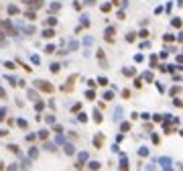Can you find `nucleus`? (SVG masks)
Listing matches in <instances>:
<instances>
[{
  "label": "nucleus",
  "mask_w": 183,
  "mask_h": 171,
  "mask_svg": "<svg viewBox=\"0 0 183 171\" xmlns=\"http://www.w3.org/2000/svg\"><path fill=\"white\" fill-rule=\"evenodd\" d=\"M8 12H10V14H16L18 8H16V6H8Z\"/></svg>",
  "instance_id": "nucleus-7"
},
{
  "label": "nucleus",
  "mask_w": 183,
  "mask_h": 171,
  "mask_svg": "<svg viewBox=\"0 0 183 171\" xmlns=\"http://www.w3.org/2000/svg\"><path fill=\"white\" fill-rule=\"evenodd\" d=\"M2 169H4V165H2V163H0V171H2Z\"/></svg>",
  "instance_id": "nucleus-23"
},
{
  "label": "nucleus",
  "mask_w": 183,
  "mask_h": 171,
  "mask_svg": "<svg viewBox=\"0 0 183 171\" xmlns=\"http://www.w3.org/2000/svg\"><path fill=\"white\" fill-rule=\"evenodd\" d=\"M45 51H47V53H53V51H55V47H53V45H47V49H45Z\"/></svg>",
  "instance_id": "nucleus-18"
},
{
  "label": "nucleus",
  "mask_w": 183,
  "mask_h": 171,
  "mask_svg": "<svg viewBox=\"0 0 183 171\" xmlns=\"http://www.w3.org/2000/svg\"><path fill=\"white\" fill-rule=\"evenodd\" d=\"M45 25H49V27H55V25H57V19H55V17H51V19H47V21H45Z\"/></svg>",
  "instance_id": "nucleus-5"
},
{
  "label": "nucleus",
  "mask_w": 183,
  "mask_h": 171,
  "mask_svg": "<svg viewBox=\"0 0 183 171\" xmlns=\"http://www.w3.org/2000/svg\"><path fill=\"white\" fill-rule=\"evenodd\" d=\"M24 17H26V19H30V21H35V19H37V17H35V12H26Z\"/></svg>",
  "instance_id": "nucleus-8"
},
{
  "label": "nucleus",
  "mask_w": 183,
  "mask_h": 171,
  "mask_svg": "<svg viewBox=\"0 0 183 171\" xmlns=\"http://www.w3.org/2000/svg\"><path fill=\"white\" fill-rule=\"evenodd\" d=\"M35 86H37L39 90H43V92H53V86H51L49 82H43V80H37V82H35Z\"/></svg>",
  "instance_id": "nucleus-1"
},
{
  "label": "nucleus",
  "mask_w": 183,
  "mask_h": 171,
  "mask_svg": "<svg viewBox=\"0 0 183 171\" xmlns=\"http://www.w3.org/2000/svg\"><path fill=\"white\" fill-rule=\"evenodd\" d=\"M94 145H96V147H100V145H102V136H98V138H94Z\"/></svg>",
  "instance_id": "nucleus-12"
},
{
  "label": "nucleus",
  "mask_w": 183,
  "mask_h": 171,
  "mask_svg": "<svg viewBox=\"0 0 183 171\" xmlns=\"http://www.w3.org/2000/svg\"><path fill=\"white\" fill-rule=\"evenodd\" d=\"M104 98H106V100H114V92H106Z\"/></svg>",
  "instance_id": "nucleus-6"
},
{
  "label": "nucleus",
  "mask_w": 183,
  "mask_h": 171,
  "mask_svg": "<svg viewBox=\"0 0 183 171\" xmlns=\"http://www.w3.org/2000/svg\"><path fill=\"white\" fill-rule=\"evenodd\" d=\"M124 75H134V69H132V67H128V69H124Z\"/></svg>",
  "instance_id": "nucleus-11"
},
{
  "label": "nucleus",
  "mask_w": 183,
  "mask_h": 171,
  "mask_svg": "<svg viewBox=\"0 0 183 171\" xmlns=\"http://www.w3.org/2000/svg\"><path fill=\"white\" fill-rule=\"evenodd\" d=\"M4 65H6L8 69H14V63H12V61H6V63H4Z\"/></svg>",
  "instance_id": "nucleus-20"
},
{
  "label": "nucleus",
  "mask_w": 183,
  "mask_h": 171,
  "mask_svg": "<svg viewBox=\"0 0 183 171\" xmlns=\"http://www.w3.org/2000/svg\"><path fill=\"white\" fill-rule=\"evenodd\" d=\"M51 71L57 73V71H59V63H53V65H51Z\"/></svg>",
  "instance_id": "nucleus-10"
},
{
  "label": "nucleus",
  "mask_w": 183,
  "mask_h": 171,
  "mask_svg": "<svg viewBox=\"0 0 183 171\" xmlns=\"http://www.w3.org/2000/svg\"><path fill=\"white\" fill-rule=\"evenodd\" d=\"M110 8H112V4H104V6H102V10H104V12H108Z\"/></svg>",
  "instance_id": "nucleus-17"
},
{
  "label": "nucleus",
  "mask_w": 183,
  "mask_h": 171,
  "mask_svg": "<svg viewBox=\"0 0 183 171\" xmlns=\"http://www.w3.org/2000/svg\"><path fill=\"white\" fill-rule=\"evenodd\" d=\"M8 151H14V153H16V151H18V147H16V145H8Z\"/></svg>",
  "instance_id": "nucleus-19"
},
{
  "label": "nucleus",
  "mask_w": 183,
  "mask_h": 171,
  "mask_svg": "<svg viewBox=\"0 0 183 171\" xmlns=\"http://www.w3.org/2000/svg\"><path fill=\"white\" fill-rule=\"evenodd\" d=\"M122 98H126V100H128V98H130V92H128V90H124V92H122Z\"/></svg>",
  "instance_id": "nucleus-14"
},
{
  "label": "nucleus",
  "mask_w": 183,
  "mask_h": 171,
  "mask_svg": "<svg viewBox=\"0 0 183 171\" xmlns=\"http://www.w3.org/2000/svg\"><path fill=\"white\" fill-rule=\"evenodd\" d=\"M114 33H116V31H114L112 27L106 29V41H108V43H112V41H114Z\"/></svg>",
  "instance_id": "nucleus-2"
},
{
  "label": "nucleus",
  "mask_w": 183,
  "mask_h": 171,
  "mask_svg": "<svg viewBox=\"0 0 183 171\" xmlns=\"http://www.w3.org/2000/svg\"><path fill=\"white\" fill-rule=\"evenodd\" d=\"M4 96H6V94H4V90H2V88H0V98H4Z\"/></svg>",
  "instance_id": "nucleus-22"
},
{
  "label": "nucleus",
  "mask_w": 183,
  "mask_h": 171,
  "mask_svg": "<svg viewBox=\"0 0 183 171\" xmlns=\"http://www.w3.org/2000/svg\"><path fill=\"white\" fill-rule=\"evenodd\" d=\"M86 96H88V98L92 100V98H96V92H92V90H90V92H88V94H86Z\"/></svg>",
  "instance_id": "nucleus-15"
},
{
  "label": "nucleus",
  "mask_w": 183,
  "mask_h": 171,
  "mask_svg": "<svg viewBox=\"0 0 183 171\" xmlns=\"http://www.w3.org/2000/svg\"><path fill=\"white\" fill-rule=\"evenodd\" d=\"M26 4H28V6H33V8H41V6H43V0H28Z\"/></svg>",
  "instance_id": "nucleus-4"
},
{
  "label": "nucleus",
  "mask_w": 183,
  "mask_h": 171,
  "mask_svg": "<svg viewBox=\"0 0 183 171\" xmlns=\"http://www.w3.org/2000/svg\"><path fill=\"white\" fill-rule=\"evenodd\" d=\"M43 37H45V39H53V37H55V31H53V29H45V31H43Z\"/></svg>",
  "instance_id": "nucleus-3"
},
{
  "label": "nucleus",
  "mask_w": 183,
  "mask_h": 171,
  "mask_svg": "<svg viewBox=\"0 0 183 171\" xmlns=\"http://www.w3.org/2000/svg\"><path fill=\"white\" fill-rule=\"evenodd\" d=\"M150 67H157V57H150Z\"/></svg>",
  "instance_id": "nucleus-13"
},
{
  "label": "nucleus",
  "mask_w": 183,
  "mask_h": 171,
  "mask_svg": "<svg viewBox=\"0 0 183 171\" xmlns=\"http://www.w3.org/2000/svg\"><path fill=\"white\" fill-rule=\"evenodd\" d=\"M126 41L132 43V41H134V33H128V35H126Z\"/></svg>",
  "instance_id": "nucleus-9"
},
{
  "label": "nucleus",
  "mask_w": 183,
  "mask_h": 171,
  "mask_svg": "<svg viewBox=\"0 0 183 171\" xmlns=\"http://www.w3.org/2000/svg\"><path fill=\"white\" fill-rule=\"evenodd\" d=\"M98 84H102V86H106V84H108V80H106V77H100V80H98Z\"/></svg>",
  "instance_id": "nucleus-16"
},
{
  "label": "nucleus",
  "mask_w": 183,
  "mask_h": 171,
  "mask_svg": "<svg viewBox=\"0 0 183 171\" xmlns=\"http://www.w3.org/2000/svg\"><path fill=\"white\" fill-rule=\"evenodd\" d=\"M94 120H96V122H102V116H100V114L96 112V114H94Z\"/></svg>",
  "instance_id": "nucleus-21"
}]
</instances>
